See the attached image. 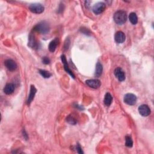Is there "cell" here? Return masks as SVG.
I'll return each instance as SVG.
<instances>
[{
	"label": "cell",
	"mask_w": 154,
	"mask_h": 154,
	"mask_svg": "<svg viewBox=\"0 0 154 154\" xmlns=\"http://www.w3.org/2000/svg\"><path fill=\"white\" fill-rule=\"evenodd\" d=\"M113 19L118 25L124 24L127 20V13L124 10H118L114 14Z\"/></svg>",
	"instance_id": "cell-1"
},
{
	"label": "cell",
	"mask_w": 154,
	"mask_h": 154,
	"mask_svg": "<svg viewBox=\"0 0 154 154\" xmlns=\"http://www.w3.org/2000/svg\"><path fill=\"white\" fill-rule=\"evenodd\" d=\"M33 30L36 32L42 35H46L49 33L50 30V27L48 22L46 21H42L37 24L34 28Z\"/></svg>",
	"instance_id": "cell-2"
},
{
	"label": "cell",
	"mask_w": 154,
	"mask_h": 154,
	"mask_svg": "<svg viewBox=\"0 0 154 154\" xmlns=\"http://www.w3.org/2000/svg\"><path fill=\"white\" fill-rule=\"evenodd\" d=\"M44 7L40 3H34L29 6V10L32 13L40 14L44 11Z\"/></svg>",
	"instance_id": "cell-3"
},
{
	"label": "cell",
	"mask_w": 154,
	"mask_h": 154,
	"mask_svg": "<svg viewBox=\"0 0 154 154\" xmlns=\"http://www.w3.org/2000/svg\"><path fill=\"white\" fill-rule=\"evenodd\" d=\"M124 102L130 105H134L137 102V96L132 94H127L125 95L124 98Z\"/></svg>",
	"instance_id": "cell-4"
},
{
	"label": "cell",
	"mask_w": 154,
	"mask_h": 154,
	"mask_svg": "<svg viewBox=\"0 0 154 154\" xmlns=\"http://www.w3.org/2000/svg\"><path fill=\"white\" fill-rule=\"evenodd\" d=\"M138 110L140 114L143 117H147L149 116L151 112L149 107L146 104L141 105L139 107H138Z\"/></svg>",
	"instance_id": "cell-5"
},
{
	"label": "cell",
	"mask_w": 154,
	"mask_h": 154,
	"mask_svg": "<svg viewBox=\"0 0 154 154\" xmlns=\"http://www.w3.org/2000/svg\"><path fill=\"white\" fill-rule=\"evenodd\" d=\"M106 9V4L103 2H99L95 4L93 7L92 10L96 14H99L102 13Z\"/></svg>",
	"instance_id": "cell-6"
},
{
	"label": "cell",
	"mask_w": 154,
	"mask_h": 154,
	"mask_svg": "<svg viewBox=\"0 0 154 154\" xmlns=\"http://www.w3.org/2000/svg\"><path fill=\"white\" fill-rule=\"evenodd\" d=\"M28 47L33 49H37L39 47V43L36 39L35 35L31 33L28 37Z\"/></svg>",
	"instance_id": "cell-7"
},
{
	"label": "cell",
	"mask_w": 154,
	"mask_h": 154,
	"mask_svg": "<svg viewBox=\"0 0 154 154\" xmlns=\"http://www.w3.org/2000/svg\"><path fill=\"white\" fill-rule=\"evenodd\" d=\"M4 65L7 69L10 71H14L17 68V64L12 59H7L4 61Z\"/></svg>",
	"instance_id": "cell-8"
},
{
	"label": "cell",
	"mask_w": 154,
	"mask_h": 154,
	"mask_svg": "<svg viewBox=\"0 0 154 154\" xmlns=\"http://www.w3.org/2000/svg\"><path fill=\"white\" fill-rule=\"evenodd\" d=\"M114 75L119 81H124L125 80V74L122 68L118 67L114 70Z\"/></svg>",
	"instance_id": "cell-9"
},
{
	"label": "cell",
	"mask_w": 154,
	"mask_h": 154,
	"mask_svg": "<svg viewBox=\"0 0 154 154\" xmlns=\"http://www.w3.org/2000/svg\"><path fill=\"white\" fill-rule=\"evenodd\" d=\"M86 84L93 89H98L101 86V81L97 79H92V80H88L86 81Z\"/></svg>",
	"instance_id": "cell-10"
},
{
	"label": "cell",
	"mask_w": 154,
	"mask_h": 154,
	"mask_svg": "<svg viewBox=\"0 0 154 154\" xmlns=\"http://www.w3.org/2000/svg\"><path fill=\"white\" fill-rule=\"evenodd\" d=\"M126 37L125 34L123 33L121 31H119V32H116L114 36V40L115 42L117 43H122L125 41Z\"/></svg>",
	"instance_id": "cell-11"
},
{
	"label": "cell",
	"mask_w": 154,
	"mask_h": 154,
	"mask_svg": "<svg viewBox=\"0 0 154 154\" xmlns=\"http://www.w3.org/2000/svg\"><path fill=\"white\" fill-rule=\"evenodd\" d=\"M36 92H37V89H36L35 86H33V85L31 86L30 90V94L28 95V99H27V104L28 105H30L31 103H32V102L33 101V100L35 98Z\"/></svg>",
	"instance_id": "cell-12"
},
{
	"label": "cell",
	"mask_w": 154,
	"mask_h": 154,
	"mask_svg": "<svg viewBox=\"0 0 154 154\" xmlns=\"http://www.w3.org/2000/svg\"><path fill=\"white\" fill-rule=\"evenodd\" d=\"M61 61H62V62L64 65V68H65V70L67 72V73H68L73 78H75V76L74 75V74L73 73V72H72V71L70 69L69 66H68V62H67V60H66V56L65 55H61Z\"/></svg>",
	"instance_id": "cell-13"
},
{
	"label": "cell",
	"mask_w": 154,
	"mask_h": 154,
	"mask_svg": "<svg viewBox=\"0 0 154 154\" xmlns=\"http://www.w3.org/2000/svg\"><path fill=\"white\" fill-rule=\"evenodd\" d=\"M14 90V86L12 83H8L4 88V92L6 95H11Z\"/></svg>",
	"instance_id": "cell-14"
},
{
	"label": "cell",
	"mask_w": 154,
	"mask_h": 154,
	"mask_svg": "<svg viewBox=\"0 0 154 154\" xmlns=\"http://www.w3.org/2000/svg\"><path fill=\"white\" fill-rule=\"evenodd\" d=\"M58 43H59L58 38H55V39H54L53 40H52V41L50 43L49 47H48V49H49V50H50V52L54 53V52L55 51Z\"/></svg>",
	"instance_id": "cell-15"
},
{
	"label": "cell",
	"mask_w": 154,
	"mask_h": 154,
	"mask_svg": "<svg viewBox=\"0 0 154 154\" xmlns=\"http://www.w3.org/2000/svg\"><path fill=\"white\" fill-rule=\"evenodd\" d=\"M104 104L106 106H110L113 102V96L110 93H107L104 97Z\"/></svg>",
	"instance_id": "cell-16"
},
{
	"label": "cell",
	"mask_w": 154,
	"mask_h": 154,
	"mask_svg": "<svg viewBox=\"0 0 154 154\" xmlns=\"http://www.w3.org/2000/svg\"><path fill=\"white\" fill-rule=\"evenodd\" d=\"M103 71V68L102 65H101V63L98 62L96 65V69H95V77H99L102 73Z\"/></svg>",
	"instance_id": "cell-17"
},
{
	"label": "cell",
	"mask_w": 154,
	"mask_h": 154,
	"mask_svg": "<svg viewBox=\"0 0 154 154\" xmlns=\"http://www.w3.org/2000/svg\"><path fill=\"white\" fill-rule=\"evenodd\" d=\"M129 19L132 24L133 25L137 24L138 22V17L137 16L136 13H131L129 15Z\"/></svg>",
	"instance_id": "cell-18"
},
{
	"label": "cell",
	"mask_w": 154,
	"mask_h": 154,
	"mask_svg": "<svg viewBox=\"0 0 154 154\" xmlns=\"http://www.w3.org/2000/svg\"><path fill=\"white\" fill-rule=\"evenodd\" d=\"M39 72V73L45 78H49L51 76V73L48 71L43 70V69H40Z\"/></svg>",
	"instance_id": "cell-19"
},
{
	"label": "cell",
	"mask_w": 154,
	"mask_h": 154,
	"mask_svg": "<svg viewBox=\"0 0 154 154\" xmlns=\"http://www.w3.org/2000/svg\"><path fill=\"white\" fill-rule=\"evenodd\" d=\"M125 145L128 148H131L133 146V141L130 136L125 137Z\"/></svg>",
	"instance_id": "cell-20"
},
{
	"label": "cell",
	"mask_w": 154,
	"mask_h": 154,
	"mask_svg": "<svg viewBox=\"0 0 154 154\" xmlns=\"http://www.w3.org/2000/svg\"><path fill=\"white\" fill-rule=\"evenodd\" d=\"M66 121L69 123V124H71V125H75L76 124V120L72 117L71 116H69L67 119H66Z\"/></svg>",
	"instance_id": "cell-21"
},
{
	"label": "cell",
	"mask_w": 154,
	"mask_h": 154,
	"mask_svg": "<svg viewBox=\"0 0 154 154\" xmlns=\"http://www.w3.org/2000/svg\"><path fill=\"white\" fill-rule=\"evenodd\" d=\"M80 32L82 33H83V34H84L86 35H89V36L90 35V32L89 31V30H88L87 28H86L85 27L81 28H80Z\"/></svg>",
	"instance_id": "cell-22"
},
{
	"label": "cell",
	"mask_w": 154,
	"mask_h": 154,
	"mask_svg": "<svg viewBox=\"0 0 154 154\" xmlns=\"http://www.w3.org/2000/svg\"><path fill=\"white\" fill-rule=\"evenodd\" d=\"M42 62L45 65H49L51 62V60L48 57H44L42 58Z\"/></svg>",
	"instance_id": "cell-23"
},
{
	"label": "cell",
	"mask_w": 154,
	"mask_h": 154,
	"mask_svg": "<svg viewBox=\"0 0 154 154\" xmlns=\"http://www.w3.org/2000/svg\"><path fill=\"white\" fill-rule=\"evenodd\" d=\"M76 151L78 153H84L83 152L82 148H81V147L80 144H78V145H77V146H76Z\"/></svg>",
	"instance_id": "cell-24"
},
{
	"label": "cell",
	"mask_w": 154,
	"mask_h": 154,
	"mask_svg": "<svg viewBox=\"0 0 154 154\" xmlns=\"http://www.w3.org/2000/svg\"><path fill=\"white\" fill-rule=\"evenodd\" d=\"M22 134H23V136H24V137L25 138L26 140H27V139H28V135H27L26 131H25V130H23Z\"/></svg>",
	"instance_id": "cell-25"
}]
</instances>
